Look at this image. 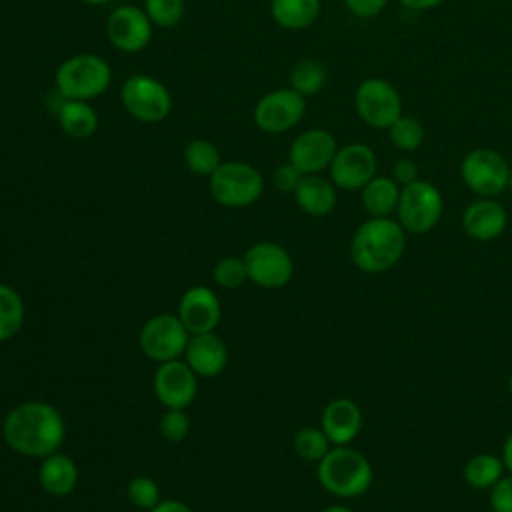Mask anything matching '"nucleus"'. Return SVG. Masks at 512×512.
I'll use <instances>...</instances> for the list:
<instances>
[{"label": "nucleus", "instance_id": "obj_1", "mask_svg": "<svg viewBox=\"0 0 512 512\" xmlns=\"http://www.w3.org/2000/svg\"><path fill=\"white\" fill-rule=\"evenodd\" d=\"M66 426L62 414L48 402L30 400L14 406L2 422L6 446L22 456L46 458L58 452Z\"/></svg>", "mask_w": 512, "mask_h": 512}, {"label": "nucleus", "instance_id": "obj_2", "mask_svg": "<svg viewBox=\"0 0 512 512\" xmlns=\"http://www.w3.org/2000/svg\"><path fill=\"white\" fill-rule=\"evenodd\" d=\"M406 250V230L390 216H370L350 240V260L366 274H382L394 268Z\"/></svg>", "mask_w": 512, "mask_h": 512}, {"label": "nucleus", "instance_id": "obj_3", "mask_svg": "<svg viewBox=\"0 0 512 512\" xmlns=\"http://www.w3.org/2000/svg\"><path fill=\"white\" fill-rule=\"evenodd\" d=\"M316 476L328 494L348 500L358 498L370 490L374 468L362 452L350 446H332L328 454L318 462Z\"/></svg>", "mask_w": 512, "mask_h": 512}, {"label": "nucleus", "instance_id": "obj_4", "mask_svg": "<svg viewBox=\"0 0 512 512\" xmlns=\"http://www.w3.org/2000/svg\"><path fill=\"white\" fill-rule=\"evenodd\" d=\"M112 80L108 62L96 54H76L64 60L54 76L56 90L66 100H92L98 98Z\"/></svg>", "mask_w": 512, "mask_h": 512}, {"label": "nucleus", "instance_id": "obj_5", "mask_svg": "<svg viewBox=\"0 0 512 512\" xmlns=\"http://www.w3.org/2000/svg\"><path fill=\"white\" fill-rule=\"evenodd\" d=\"M444 198L436 184L418 178L416 182L402 186L396 206V220L406 234H426L442 218Z\"/></svg>", "mask_w": 512, "mask_h": 512}, {"label": "nucleus", "instance_id": "obj_6", "mask_svg": "<svg viewBox=\"0 0 512 512\" xmlns=\"http://www.w3.org/2000/svg\"><path fill=\"white\" fill-rule=\"evenodd\" d=\"M208 188L218 204L226 208H244L262 196L264 178L246 162H224L210 174Z\"/></svg>", "mask_w": 512, "mask_h": 512}, {"label": "nucleus", "instance_id": "obj_7", "mask_svg": "<svg viewBox=\"0 0 512 512\" xmlns=\"http://www.w3.org/2000/svg\"><path fill=\"white\" fill-rule=\"evenodd\" d=\"M508 160L492 148H474L460 162L462 182L478 198H496L508 190L510 182Z\"/></svg>", "mask_w": 512, "mask_h": 512}, {"label": "nucleus", "instance_id": "obj_8", "mask_svg": "<svg viewBox=\"0 0 512 512\" xmlns=\"http://www.w3.org/2000/svg\"><path fill=\"white\" fill-rule=\"evenodd\" d=\"M356 114L364 124L376 130H388L402 116L400 92L384 78H366L354 94Z\"/></svg>", "mask_w": 512, "mask_h": 512}, {"label": "nucleus", "instance_id": "obj_9", "mask_svg": "<svg viewBox=\"0 0 512 512\" xmlns=\"http://www.w3.org/2000/svg\"><path fill=\"white\" fill-rule=\"evenodd\" d=\"M124 108L142 122H160L172 110V96L168 88L146 74L126 78L120 92Z\"/></svg>", "mask_w": 512, "mask_h": 512}, {"label": "nucleus", "instance_id": "obj_10", "mask_svg": "<svg viewBox=\"0 0 512 512\" xmlns=\"http://www.w3.org/2000/svg\"><path fill=\"white\" fill-rule=\"evenodd\" d=\"M188 330L174 314H156L140 330L142 352L162 364L168 360H178L188 346Z\"/></svg>", "mask_w": 512, "mask_h": 512}, {"label": "nucleus", "instance_id": "obj_11", "mask_svg": "<svg viewBox=\"0 0 512 512\" xmlns=\"http://www.w3.org/2000/svg\"><path fill=\"white\" fill-rule=\"evenodd\" d=\"M248 280L256 286L276 290L286 286L294 276V262L286 248L274 242H256L244 254Z\"/></svg>", "mask_w": 512, "mask_h": 512}, {"label": "nucleus", "instance_id": "obj_12", "mask_svg": "<svg viewBox=\"0 0 512 512\" xmlns=\"http://www.w3.org/2000/svg\"><path fill=\"white\" fill-rule=\"evenodd\" d=\"M306 112V100L294 88H278L264 94L254 108V122L262 132L282 134L294 128Z\"/></svg>", "mask_w": 512, "mask_h": 512}, {"label": "nucleus", "instance_id": "obj_13", "mask_svg": "<svg viewBox=\"0 0 512 512\" xmlns=\"http://www.w3.org/2000/svg\"><path fill=\"white\" fill-rule=\"evenodd\" d=\"M376 154L368 144L352 142L336 150L328 170L330 180L340 190H362L376 176Z\"/></svg>", "mask_w": 512, "mask_h": 512}, {"label": "nucleus", "instance_id": "obj_14", "mask_svg": "<svg viewBox=\"0 0 512 512\" xmlns=\"http://www.w3.org/2000/svg\"><path fill=\"white\" fill-rule=\"evenodd\" d=\"M106 36L110 44L122 52H140L152 38V22L144 10L124 4L110 12Z\"/></svg>", "mask_w": 512, "mask_h": 512}, {"label": "nucleus", "instance_id": "obj_15", "mask_svg": "<svg viewBox=\"0 0 512 512\" xmlns=\"http://www.w3.org/2000/svg\"><path fill=\"white\" fill-rule=\"evenodd\" d=\"M198 376L182 360H168L156 368L154 394L166 408H186L198 392Z\"/></svg>", "mask_w": 512, "mask_h": 512}, {"label": "nucleus", "instance_id": "obj_16", "mask_svg": "<svg viewBox=\"0 0 512 512\" xmlns=\"http://www.w3.org/2000/svg\"><path fill=\"white\" fill-rule=\"evenodd\" d=\"M338 150L336 138L324 128H310L300 132L288 150V162H292L302 174H318L328 168Z\"/></svg>", "mask_w": 512, "mask_h": 512}, {"label": "nucleus", "instance_id": "obj_17", "mask_svg": "<svg viewBox=\"0 0 512 512\" xmlns=\"http://www.w3.org/2000/svg\"><path fill=\"white\" fill-rule=\"evenodd\" d=\"M176 316L190 334L214 332L222 316L220 300L208 286H192L182 294Z\"/></svg>", "mask_w": 512, "mask_h": 512}, {"label": "nucleus", "instance_id": "obj_18", "mask_svg": "<svg viewBox=\"0 0 512 512\" xmlns=\"http://www.w3.org/2000/svg\"><path fill=\"white\" fill-rule=\"evenodd\" d=\"M508 226L506 208L494 198H476L462 212L464 232L478 242H492L504 234Z\"/></svg>", "mask_w": 512, "mask_h": 512}, {"label": "nucleus", "instance_id": "obj_19", "mask_svg": "<svg viewBox=\"0 0 512 512\" xmlns=\"http://www.w3.org/2000/svg\"><path fill=\"white\" fill-rule=\"evenodd\" d=\"M320 428L332 446H350L362 430V410L350 398H334L322 410Z\"/></svg>", "mask_w": 512, "mask_h": 512}, {"label": "nucleus", "instance_id": "obj_20", "mask_svg": "<svg viewBox=\"0 0 512 512\" xmlns=\"http://www.w3.org/2000/svg\"><path fill=\"white\" fill-rule=\"evenodd\" d=\"M186 364L194 370L196 376L212 378L218 376L228 364V346L214 332L192 334L184 350Z\"/></svg>", "mask_w": 512, "mask_h": 512}, {"label": "nucleus", "instance_id": "obj_21", "mask_svg": "<svg viewBox=\"0 0 512 512\" xmlns=\"http://www.w3.org/2000/svg\"><path fill=\"white\" fill-rule=\"evenodd\" d=\"M298 208L314 218L326 216L336 206V186L318 174H304L294 190Z\"/></svg>", "mask_w": 512, "mask_h": 512}, {"label": "nucleus", "instance_id": "obj_22", "mask_svg": "<svg viewBox=\"0 0 512 512\" xmlns=\"http://www.w3.org/2000/svg\"><path fill=\"white\" fill-rule=\"evenodd\" d=\"M38 482L44 488V492L52 496H68L76 488L78 468L70 456L54 452L42 458Z\"/></svg>", "mask_w": 512, "mask_h": 512}, {"label": "nucleus", "instance_id": "obj_23", "mask_svg": "<svg viewBox=\"0 0 512 512\" xmlns=\"http://www.w3.org/2000/svg\"><path fill=\"white\" fill-rule=\"evenodd\" d=\"M400 186L394 182L392 176H374L362 190L360 200L362 208L378 218V216H390L396 212L398 200H400Z\"/></svg>", "mask_w": 512, "mask_h": 512}, {"label": "nucleus", "instance_id": "obj_24", "mask_svg": "<svg viewBox=\"0 0 512 512\" xmlns=\"http://www.w3.org/2000/svg\"><path fill=\"white\" fill-rule=\"evenodd\" d=\"M56 118H58L60 128L70 138H78V140L92 136L98 128V116L86 100H66L64 98V102L56 110Z\"/></svg>", "mask_w": 512, "mask_h": 512}, {"label": "nucleus", "instance_id": "obj_25", "mask_svg": "<svg viewBox=\"0 0 512 512\" xmlns=\"http://www.w3.org/2000/svg\"><path fill=\"white\" fill-rule=\"evenodd\" d=\"M270 14L286 30H304L320 16V0H272Z\"/></svg>", "mask_w": 512, "mask_h": 512}, {"label": "nucleus", "instance_id": "obj_26", "mask_svg": "<svg viewBox=\"0 0 512 512\" xmlns=\"http://www.w3.org/2000/svg\"><path fill=\"white\" fill-rule=\"evenodd\" d=\"M504 472L506 468L500 456L482 452L468 458V462L464 464L462 476L468 486L476 490H490L504 476Z\"/></svg>", "mask_w": 512, "mask_h": 512}, {"label": "nucleus", "instance_id": "obj_27", "mask_svg": "<svg viewBox=\"0 0 512 512\" xmlns=\"http://www.w3.org/2000/svg\"><path fill=\"white\" fill-rule=\"evenodd\" d=\"M24 324L22 296L8 284H0V342L16 336Z\"/></svg>", "mask_w": 512, "mask_h": 512}, {"label": "nucleus", "instance_id": "obj_28", "mask_svg": "<svg viewBox=\"0 0 512 512\" xmlns=\"http://www.w3.org/2000/svg\"><path fill=\"white\" fill-rule=\"evenodd\" d=\"M290 88H294L298 94L316 96L326 86V70L316 60H300L294 64L290 72Z\"/></svg>", "mask_w": 512, "mask_h": 512}, {"label": "nucleus", "instance_id": "obj_29", "mask_svg": "<svg viewBox=\"0 0 512 512\" xmlns=\"http://www.w3.org/2000/svg\"><path fill=\"white\" fill-rule=\"evenodd\" d=\"M184 162L198 176H210L222 164L218 148L204 138H194L186 144Z\"/></svg>", "mask_w": 512, "mask_h": 512}, {"label": "nucleus", "instance_id": "obj_30", "mask_svg": "<svg viewBox=\"0 0 512 512\" xmlns=\"http://www.w3.org/2000/svg\"><path fill=\"white\" fill-rule=\"evenodd\" d=\"M388 138L396 150L414 152L424 144V126L420 120L402 114L388 128Z\"/></svg>", "mask_w": 512, "mask_h": 512}, {"label": "nucleus", "instance_id": "obj_31", "mask_svg": "<svg viewBox=\"0 0 512 512\" xmlns=\"http://www.w3.org/2000/svg\"><path fill=\"white\" fill-rule=\"evenodd\" d=\"M330 448L332 442L328 440L322 428L304 426L294 434V450L306 462H320Z\"/></svg>", "mask_w": 512, "mask_h": 512}, {"label": "nucleus", "instance_id": "obj_32", "mask_svg": "<svg viewBox=\"0 0 512 512\" xmlns=\"http://www.w3.org/2000/svg\"><path fill=\"white\" fill-rule=\"evenodd\" d=\"M144 12L160 28L176 26L184 16V0H146Z\"/></svg>", "mask_w": 512, "mask_h": 512}, {"label": "nucleus", "instance_id": "obj_33", "mask_svg": "<svg viewBox=\"0 0 512 512\" xmlns=\"http://www.w3.org/2000/svg\"><path fill=\"white\" fill-rule=\"evenodd\" d=\"M126 496L132 506L140 510H152L160 502V488L148 476H136L126 486Z\"/></svg>", "mask_w": 512, "mask_h": 512}, {"label": "nucleus", "instance_id": "obj_34", "mask_svg": "<svg viewBox=\"0 0 512 512\" xmlns=\"http://www.w3.org/2000/svg\"><path fill=\"white\" fill-rule=\"evenodd\" d=\"M212 276H214L216 284L222 286V288H226V290H232V288L242 286V284L248 280V272H246L244 258H238V256H226V258H222V260L214 266Z\"/></svg>", "mask_w": 512, "mask_h": 512}, {"label": "nucleus", "instance_id": "obj_35", "mask_svg": "<svg viewBox=\"0 0 512 512\" xmlns=\"http://www.w3.org/2000/svg\"><path fill=\"white\" fill-rule=\"evenodd\" d=\"M190 432V418L182 408H168L160 420V434L166 442L178 444Z\"/></svg>", "mask_w": 512, "mask_h": 512}, {"label": "nucleus", "instance_id": "obj_36", "mask_svg": "<svg viewBox=\"0 0 512 512\" xmlns=\"http://www.w3.org/2000/svg\"><path fill=\"white\" fill-rule=\"evenodd\" d=\"M488 504L492 512H512V474L502 476L488 494Z\"/></svg>", "mask_w": 512, "mask_h": 512}, {"label": "nucleus", "instance_id": "obj_37", "mask_svg": "<svg viewBox=\"0 0 512 512\" xmlns=\"http://www.w3.org/2000/svg\"><path fill=\"white\" fill-rule=\"evenodd\" d=\"M302 172L292 164V162H284L280 164L274 174H272V180H274V186L280 190V192H292L296 190V186L300 184L302 180Z\"/></svg>", "mask_w": 512, "mask_h": 512}, {"label": "nucleus", "instance_id": "obj_38", "mask_svg": "<svg viewBox=\"0 0 512 512\" xmlns=\"http://www.w3.org/2000/svg\"><path fill=\"white\" fill-rule=\"evenodd\" d=\"M420 170H418V166H416V162H412L410 158H400V160H396L394 162V166H392V178H394V182L402 188V186H408V184H412V182H416L420 176Z\"/></svg>", "mask_w": 512, "mask_h": 512}, {"label": "nucleus", "instance_id": "obj_39", "mask_svg": "<svg viewBox=\"0 0 512 512\" xmlns=\"http://www.w3.org/2000/svg\"><path fill=\"white\" fill-rule=\"evenodd\" d=\"M344 4L358 18H374L386 8L388 0H344Z\"/></svg>", "mask_w": 512, "mask_h": 512}, {"label": "nucleus", "instance_id": "obj_40", "mask_svg": "<svg viewBox=\"0 0 512 512\" xmlns=\"http://www.w3.org/2000/svg\"><path fill=\"white\" fill-rule=\"evenodd\" d=\"M150 512H192V508L180 500H160Z\"/></svg>", "mask_w": 512, "mask_h": 512}, {"label": "nucleus", "instance_id": "obj_41", "mask_svg": "<svg viewBox=\"0 0 512 512\" xmlns=\"http://www.w3.org/2000/svg\"><path fill=\"white\" fill-rule=\"evenodd\" d=\"M410 10H430L440 6L444 0H400Z\"/></svg>", "mask_w": 512, "mask_h": 512}, {"label": "nucleus", "instance_id": "obj_42", "mask_svg": "<svg viewBox=\"0 0 512 512\" xmlns=\"http://www.w3.org/2000/svg\"><path fill=\"white\" fill-rule=\"evenodd\" d=\"M502 462H504V468H506V472H510L512 474V432L506 436V440H504V444H502Z\"/></svg>", "mask_w": 512, "mask_h": 512}, {"label": "nucleus", "instance_id": "obj_43", "mask_svg": "<svg viewBox=\"0 0 512 512\" xmlns=\"http://www.w3.org/2000/svg\"><path fill=\"white\" fill-rule=\"evenodd\" d=\"M320 512H354V510L350 506H344V504H332V506H326Z\"/></svg>", "mask_w": 512, "mask_h": 512}, {"label": "nucleus", "instance_id": "obj_44", "mask_svg": "<svg viewBox=\"0 0 512 512\" xmlns=\"http://www.w3.org/2000/svg\"><path fill=\"white\" fill-rule=\"evenodd\" d=\"M80 2H84V4H92V6H98V4H106V2H110V0H80Z\"/></svg>", "mask_w": 512, "mask_h": 512}, {"label": "nucleus", "instance_id": "obj_45", "mask_svg": "<svg viewBox=\"0 0 512 512\" xmlns=\"http://www.w3.org/2000/svg\"><path fill=\"white\" fill-rule=\"evenodd\" d=\"M508 392H510V396H512V374H510V378H508Z\"/></svg>", "mask_w": 512, "mask_h": 512}, {"label": "nucleus", "instance_id": "obj_46", "mask_svg": "<svg viewBox=\"0 0 512 512\" xmlns=\"http://www.w3.org/2000/svg\"><path fill=\"white\" fill-rule=\"evenodd\" d=\"M508 190L512 192V168H510V182H508Z\"/></svg>", "mask_w": 512, "mask_h": 512}]
</instances>
